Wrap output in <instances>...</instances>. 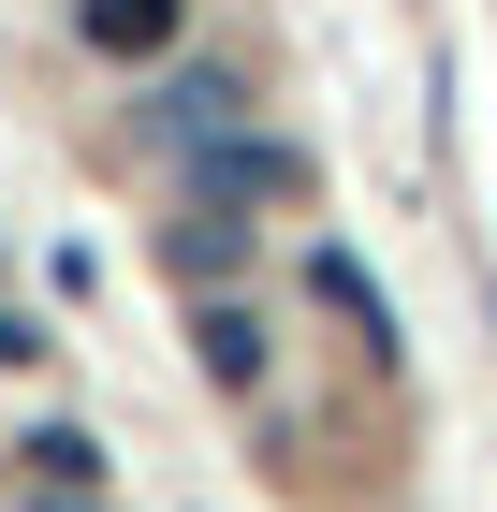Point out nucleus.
Segmentation results:
<instances>
[{"instance_id":"423d86ee","label":"nucleus","mask_w":497,"mask_h":512,"mask_svg":"<svg viewBox=\"0 0 497 512\" xmlns=\"http://www.w3.org/2000/svg\"><path fill=\"white\" fill-rule=\"evenodd\" d=\"M30 483H103V454H88V425H44V439H30Z\"/></svg>"},{"instance_id":"20e7f679","label":"nucleus","mask_w":497,"mask_h":512,"mask_svg":"<svg viewBox=\"0 0 497 512\" xmlns=\"http://www.w3.org/2000/svg\"><path fill=\"white\" fill-rule=\"evenodd\" d=\"M234 103H249L234 74H176V88H161V132H176V147H220V132H234Z\"/></svg>"},{"instance_id":"f257e3e1","label":"nucleus","mask_w":497,"mask_h":512,"mask_svg":"<svg viewBox=\"0 0 497 512\" xmlns=\"http://www.w3.org/2000/svg\"><path fill=\"white\" fill-rule=\"evenodd\" d=\"M191 161H205V205H293L307 191V161L264 147V132H220V147H191Z\"/></svg>"},{"instance_id":"39448f33","label":"nucleus","mask_w":497,"mask_h":512,"mask_svg":"<svg viewBox=\"0 0 497 512\" xmlns=\"http://www.w3.org/2000/svg\"><path fill=\"white\" fill-rule=\"evenodd\" d=\"M249 264V220H234V205H191V220H176V278H234Z\"/></svg>"},{"instance_id":"f03ea898","label":"nucleus","mask_w":497,"mask_h":512,"mask_svg":"<svg viewBox=\"0 0 497 512\" xmlns=\"http://www.w3.org/2000/svg\"><path fill=\"white\" fill-rule=\"evenodd\" d=\"M176 15H191V0H74V30L103 44V59H161V44H176Z\"/></svg>"},{"instance_id":"0eeeda50","label":"nucleus","mask_w":497,"mask_h":512,"mask_svg":"<svg viewBox=\"0 0 497 512\" xmlns=\"http://www.w3.org/2000/svg\"><path fill=\"white\" fill-rule=\"evenodd\" d=\"M30 512H103V498H88V483H30Z\"/></svg>"},{"instance_id":"7ed1b4c3","label":"nucleus","mask_w":497,"mask_h":512,"mask_svg":"<svg viewBox=\"0 0 497 512\" xmlns=\"http://www.w3.org/2000/svg\"><path fill=\"white\" fill-rule=\"evenodd\" d=\"M191 352H205V381H220V395H249V381H264V322H249V308H205Z\"/></svg>"},{"instance_id":"6e6552de","label":"nucleus","mask_w":497,"mask_h":512,"mask_svg":"<svg viewBox=\"0 0 497 512\" xmlns=\"http://www.w3.org/2000/svg\"><path fill=\"white\" fill-rule=\"evenodd\" d=\"M44 352V337H30V322H15V308H0V366H30Z\"/></svg>"}]
</instances>
